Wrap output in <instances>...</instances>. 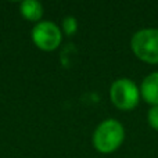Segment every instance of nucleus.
Segmentation results:
<instances>
[{"label": "nucleus", "instance_id": "f257e3e1", "mask_svg": "<svg viewBox=\"0 0 158 158\" xmlns=\"http://www.w3.org/2000/svg\"><path fill=\"white\" fill-rule=\"evenodd\" d=\"M125 140V128L118 119L108 118L97 125L93 132V147L101 154L114 153Z\"/></svg>", "mask_w": 158, "mask_h": 158}, {"label": "nucleus", "instance_id": "f03ea898", "mask_svg": "<svg viewBox=\"0 0 158 158\" xmlns=\"http://www.w3.org/2000/svg\"><path fill=\"white\" fill-rule=\"evenodd\" d=\"M133 54L148 64H158V28H143L131 39Z\"/></svg>", "mask_w": 158, "mask_h": 158}, {"label": "nucleus", "instance_id": "7ed1b4c3", "mask_svg": "<svg viewBox=\"0 0 158 158\" xmlns=\"http://www.w3.org/2000/svg\"><path fill=\"white\" fill-rule=\"evenodd\" d=\"M140 87L129 78H119L110 87L111 103L122 111H131L137 107L140 100Z\"/></svg>", "mask_w": 158, "mask_h": 158}, {"label": "nucleus", "instance_id": "20e7f679", "mask_svg": "<svg viewBox=\"0 0 158 158\" xmlns=\"http://www.w3.org/2000/svg\"><path fill=\"white\" fill-rule=\"evenodd\" d=\"M31 36L38 49L43 52H53L61 44L63 31L52 21H40L33 25Z\"/></svg>", "mask_w": 158, "mask_h": 158}, {"label": "nucleus", "instance_id": "39448f33", "mask_svg": "<svg viewBox=\"0 0 158 158\" xmlns=\"http://www.w3.org/2000/svg\"><path fill=\"white\" fill-rule=\"evenodd\" d=\"M140 96L147 104L158 106V71L148 74L140 85Z\"/></svg>", "mask_w": 158, "mask_h": 158}, {"label": "nucleus", "instance_id": "423d86ee", "mask_svg": "<svg viewBox=\"0 0 158 158\" xmlns=\"http://www.w3.org/2000/svg\"><path fill=\"white\" fill-rule=\"evenodd\" d=\"M19 13L25 19L38 24L42 21V17H43V6L36 0H25L19 4Z\"/></svg>", "mask_w": 158, "mask_h": 158}, {"label": "nucleus", "instance_id": "0eeeda50", "mask_svg": "<svg viewBox=\"0 0 158 158\" xmlns=\"http://www.w3.org/2000/svg\"><path fill=\"white\" fill-rule=\"evenodd\" d=\"M61 27H63V29H61V31H63V33L71 36V35H74V33L78 31V21H77V18H75V17L68 15V17H65V18L63 19Z\"/></svg>", "mask_w": 158, "mask_h": 158}, {"label": "nucleus", "instance_id": "6e6552de", "mask_svg": "<svg viewBox=\"0 0 158 158\" xmlns=\"http://www.w3.org/2000/svg\"><path fill=\"white\" fill-rule=\"evenodd\" d=\"M147 122L154 131H158V106H153L147 112Z\"/></svg>", "mask_w": 158, "mask_h": 158}]
</instances>
